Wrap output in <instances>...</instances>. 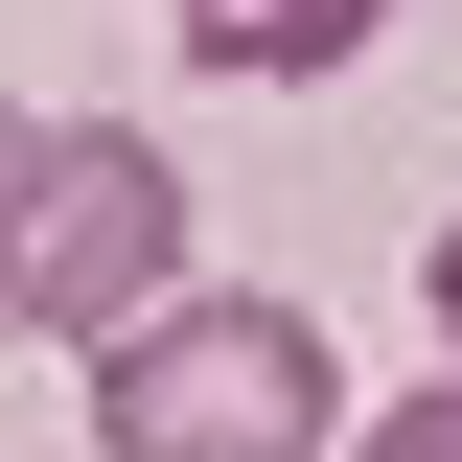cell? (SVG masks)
Listing matches in <instances>:
<instances>
[{
    "label": "cell",
    "mask_w": 462,
    "mask_h": 462,
    "mask_svg": "<svg viewBox=\"0 0 462 462\" xmlns=\"http://www.w3.org/2000/svg\"><path fill=\"white\" fill-rule=\"evenodd\" d=\"M93 462H346V370L300 300L208 278V300H139L93 346Z\"/></svg>",
    "instance_id": "cell-1"
},
{
    "label": "cell",
    "mask_w": 462,
    "mask_h": 462,
    "mask_svg": "<svg viewBox=\"0 0 462 462\" xmlns=\"http://www.w3.org/2000/svg\"><path fill=\"white\" fill-rule=\"evenodd\" d=\"M139 300H185V162L139 116H0V324L116 346Z\"/></svg>",
    "instance_id": "cell-2"
},
{
    "label": "cell",
    "mask_w": 462,
    "mask_h": 462,
    "mask_svg": "<svg viewBox=\"0 0 462 462\" xmlns=\"http://www.w3.org/2000/svg\"><path fill=\"white\" fill-rule=\"evenodd\" d=\"M162 23H185V69H231V93H324V69L393 47V0H162Z\"/></svg>",
    "instance_id": "cell-3"
},
{
    "label": "cell",
    "mask_w": 462,
    "mask_h": 462,
    "mask_svg": "<svg viewBox=\"0 0 462 462\" xmlns=\"http://www.w3.org/2000/svg\"><path fill=\"white\" fill-rule=\"evenodd\" d=\"M346 462H462V370H416L393 416H346Z\"/></svg>",
    "instance_id": "cell-4"
},
{
    "label": "cell",
    "mask_w": 462,
    "mask_h": 462,
    "mask_svg": "<svg viewBox=\"0 0 462 462\" xmlns=\"http://www.w3.org/2000/svg\"><path fill=\"white\" fill-rule=\"evenodd\" d=\"M416 300H439V346H462V208H439V254H416Z\"/></svg>",
    "instance_id": "cell-5"
}]
</instances>
